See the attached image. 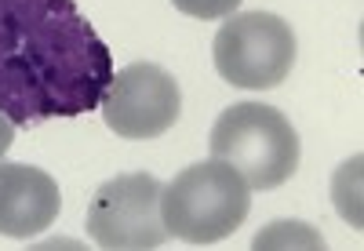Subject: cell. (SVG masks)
Returning <instances> with one entry per match:
<instances>
[{
	"label": "cell",
	"instance_id": "1",
	"mask_svg": "<svg viewBox=\"0 0 364 251\" xmlns=\"http://www.w3.org/2000/svg\"><path fill=\"white\" fill-rule=\"evenodd\" d=\"M113 58L73 0H0V113L15 128L95 110Z\"/></svg>",
	"mask_w": 364,
	"mask_h": 251
},
{
	"label": "cell",
	"instance_id": "2",
	"mask_svg": "<svg viewBox=\"0 0 364 251\" xmlns=\"http://www.w3.org/2000/svg\"><path fill=\"white\" fill-rule=\"evenodd\" d=\"M248 182L219 156L178 171L161 193V218L168 226V237H178L197 247L230 237L248 218Z\"/></svg>",
	"mask_w": 364,
	"mask_h": 251
},
{
	"label": "cell",
	"instance_id": "3",
	"mask_svg": "<svg viewBox=\"0 0 364 251\" xmlns=\"http://www.w3.org/2000/svg\"><path fill=\"white\" fill-rule=\"evenodd\" d=\"M211 156L226 161L248 190H277L299 171V132L266 102H237L211 128Z\"/></svg>",
	"mask_w": 364,
	"mask_h": 251
},
{
	"label": "cell",
	"instance_id": "4",
	"mask_svg": "<svg viewBox=\"0 0 364 251\" xmlns=\"http://www.w3.org/2000/svg\"><path fill=\"white\" fill-rule=\"evenodd\" d=\"M215 70L226 84L245 91L277 87L295 66V33L273 11L226 15L211 44Z\"/></svg>",
	"mask_w": 364,
	"mask_h": 251
},
{
	"label": "cell",
	"instance_id": "5",
	"mask_svg": "<svg viewBox=\"0 0 364 251\" xmlns=\"http://www.w3.org/2000/svg\"><path fill=\"white\" fill-rule=\"evenodd\" d=\"M161 193L164 182L142 171L102 182L87 204V237L106 251H146L168 244Z\"/></svg>",
	"mask_w": 364,
	"mask_h": 251
},
{
	"label": "cell",
	"instance_id": "6",
	"mask_svg": "<svg viewBox=\"0 0 364 251\" xmlns=\"http://www.w3.org/2000/svg\"><path fill=\"white\" fill-rule=\"evenodd\" d=\"M99 106L109 132L142 142L175 128L182 113V91L175 77L157 62H132L120 73H113Z\"/></svg>",
	"mask_w": 364,
	"mask_h": 251
},
{
	"label": "cell",
	"instance_id": "7",
	"mask_svg": "<svg viewBox=\"0 0 364 251\" xmlns=\"http://www.w3.org/2000/svg\"><path fill=\"white\" fill-rule=\"evenodd\" d=\"M58 208H63L58 182L48 171L0 156V233L15 240L48 233Z\"/></svg>",
	"mask_w": 364,
	"mask_h": 251
},
{
	"label": "cell",
	"instance_id": "8",
	"mask_svg": "<svg viewBox=\"0 0 364 251\" xmlns=\"http://www.w3.org/2000/svg\"><path fill=\"white\" fill-rule=\"evenodd\" d=\"M360 164H364L360 156H353V161H346L336 171V178H331V197H336V208H339V215L346 218L353 230L364 226V215H360Z\"/></svg>",
	"mask_w": 364,
	"mask_h": 251
},
{
	"label": "cell",
	"instance_id": "9",
	"mask_svg": "<svg viewBox=\"0 0 364 251\" xmlns=\"http://www.w3.org/2000/svg\"><path fill=\"white\" fill-rule=\"evenodd\" d=\"M324 247V240L306 223H273L255 237V247Z\"/></svg>",
	"mask_w": 364,
	"mask_h": 251
},
{
	"label": "cell",
	"instance_id": "10",
	"mask_svg": "<svg viewBox=\"0 0 364 251\" xmlns=\"http://www.w3.org/2000/svg\"><path fill=\"white\" fill-rule=\"evenodd\" d=\"M171 4L190 18H226L240 8V0H171Z\"/></svg>",
	"mask_w": 364,
	"mask_h": 251
},
{
	"label": "cell",
	"instance_id": "11",
	"mask_svg": "<svg viewBox=\"0 0 364 251\" xmlns=\"http://www.w3.org/2000/svg\"><path fill=\"white\" fill-rule=\"evenodd\" d=\"M11 142H15V124H11L4 113H0V156L11 149Z\"/></svg>",
	"mask_w": 364,
	"mask_h": 251
}]
</instances>
